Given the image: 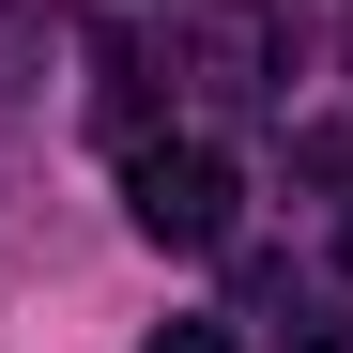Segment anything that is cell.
<instances>
[{"label":"cell","mask_w":353,"mask_h":353,"mask_svg":"<svg viewBox=\"0 0 353 353\" xmlns=\"http://www.w3.org/2000/svg\"><path fill=\"white\" fill-rule=\"evenodd\" d=\"M338 261H353V215H338Z\"/></svg>","instance_id":"4"},{"label":"cell","mask_w":353,"mask_h":353,"mask_svg":"<svg viewBox=\"0 0 353 353\" xmlns=\"http://www.w3.org/2000/svg\"><path fill=\"white\" fill-rule=\"evenodd\" d=\"M123 215H139V246H230V154L215 139H139L123 154Z\"/></svg>","instance_id":"1"},{"label":"cell","mask_w":353,"mask_h":353,"mask_svg":"<svg viewBox=\"0 0 353 353\" xmlns=\"http://www.w3.org/2000/svg\"><path fill=\"white\" fill-rule=\"evenodd\" d=\"M154 353H246V338H230V323H169Z\"/></svg>","instance_id":"2"},{"label":"cell","mask_w":353,"mask_h":353,"mask_svg":"<svg viewBox=\"0 0 353 353\" xmlns=\"http://www.w3.org/2000/svg\"><path fill=\"white\" fill-rule=\"evenodd\" d=\"M292 353H353V323H307V338H292Z\"/></svg>","instance_id":"3"}]
</instances>
